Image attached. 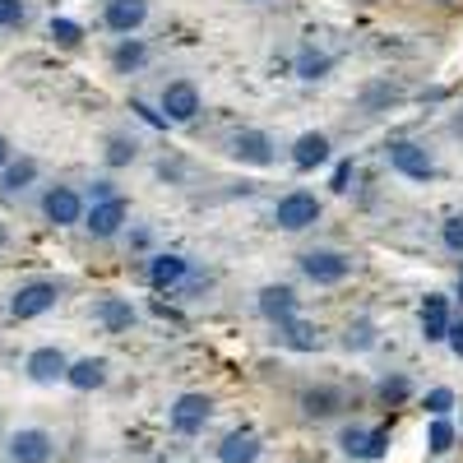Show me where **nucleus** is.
<instances>
[{
	"instance_id": "nucleus-15",
	"label": "nucleus",
	"mask_w": 463,
	"mask_h": 463,
	"mask_svg": "<svg viewBox=\"0 0 463 463\" xmlns=\"http://www.w3.org/2000/svg\"><path fill=\"white\" fill-rule=\"evenodd\" d=\"M292 163H297L301 172H311V167L329 163V139H325L320 130H306V135L292 144Z\"/></svg>"
},
{
	"instance_id": "nucleus-25",
	"label": "nucleus",
	"mask_w": 463,
	"mask_h": 463,
	"mask_svg": "<svg viewBox=\"0 0 463 463\" xmlns=\"http://www.w3.org/2000/svg\"><path fill=\"white\" fill-rule=\"evenodd\" d=\"M107 163H111V167H126V163H135V139H126V135H111V139H107Z\"/></svg>"
},
{
	"instance_id": "nucleus-32",
	"label": "nucleus",
	"mask_w": 463,
	"mask_h": 463,
	"mask_svg": "<svg viewBox=\"0 0 463 463\" xmlns=\"http://www.w3.org/2000/svg\"><path fill=\"white\" fill-rule=\"evenodd\" d=\"M440 237H445V246H449V250H458V255H463V213H458V218H449V222L440 227Z\"/></svg>"
},
{
	"instance_id": "nucleus-31",
	"label": "nucleus",
	"mask_w": 463,
	"mask_h": 463,
	"mask_svg": "<svg viewBox=\"0 0 463 463\" xmlns=\"http://www.w3.org/2000/svg\"><path fill=\"white\" fill-rule=\"evenodd\" d=\"M24 24V0H0V28H19Z\"/></svg>"
},
{
	"instance_id": "nucleus-2",
	"label": "nucleus",
	"mask_w": 463,
	"mask_h": 463,
	"mask_svg": "<svg viewBox=\"0 0 463 463\" xmlns=\"http://www.w3.org/2000/svg\"><path fill=\"white\" fill-rule=\"evenodd\" d=\"M320 218V200L311 195V190H292V195H283L274 204V222L283 232H301V227H311Z\"/></svg>"
},
{
	"instance_id": "nucleus-30",
	"label": "nucleus",
	"mask_w": 463,
	"mask_h": 463,
	"mask_svg": "<svg viewBox=\"0 0 463 463\" xmlns=\"http://www.w3.org/2000/svg\"><path fill=\"white\" fill-rule=\"evenodd\" d=\"M297 70H301V80H320V74L329 70V56L325 52H301Z\"/></svg>"
},
{
	"instance_id": "nucleus-16",
	"label": "nucleus",
	"mask_w": 463,
	"mask_h": 463,
	"mask_svg": "<svg viewBox=\"0 0 463 463\" xmlns=\"http://www.w3.org/2000/svg\"><path fill=\"white\" fill-rule=\"evenodd\" d=\"M65 380L74 384V390H102V384H107V362L102 357H80V362H70L65 366Z\"/></svg>"
},
{
	"instance_id": "nucleus-18",
	"label": "nucleus",
	"mask_w": 463,
	"mask_h": 463,
	"mask_svg": "<svg viewBox=\"0 0 463 463\" xmlns=\"http://www.w3.org/2000/svg\"><path fill=\"white\" fill-rule=\"evenodd\" d=\"M98 325H102L107 334H126V329L135 325V306H130L126 297H107V301H98Z\"/></svg>"
},
{
	"instance_id": "nucleus-11",
	"label": "nucleus",
	"mask_w": 463,
	"mask_h": 463,
	"mask_svg": "<svg viewBox=\"0 0 463 463\" xmlns=\"http://www.w3.org/2000/svg\"><path fill=\"white\" fill-rule=\"evenodd\" d=\"M107 28L111 33H135L148 19V0H107Z\"/></svg>"
},
{
	"instance_id": "nucleus-8",
	"label": "nucleus",
	"mask_w": 463,
	"mask_h": 463,
	"mask_svg": "<svg viewBox=\"0 0 463 463\" xmlns=\"http://www.w3.org/2000/svg\"><path fill=\"white\" fill-rule=\"evenodd\" d=\"M130 218V204L121 200V195H111V200H98L93 209H89V232L93 237H116L121 232V222Z\"/></svg>"
},
{
	"instance_id": "nucleus-26",
	"label": "nucleus",
	"mask_w": 463,
	"mask_h": 463,
	"mask_svg": "<svg viewBox=\"0 0 463 463\" xmlns=\"http://www.w3.org/2000/svg\"><path fill=\"white\" fill-rule=\"evenodd\" d=\"M371 343H375V325L371 320H353V325H347L343 347H357V353H362V347H371Z\"/></svg>"
},
{
	"instance_id": "nucleus-37",
	"label": "nucleus",
	"mask_w": 463,
	"mask_h": 463,
	"mask_svg": "<svg viewBox=\"0 0 463 463\" xmlns=\"http://www.w3.org/2000/svg\"><path fill=\"white\" fill-rule=\"evenodd\" d=\"M440 5H445V0H440Z\"/></svg>"
},
{
	"instance_id": "nucleus-36",
	"label": "nucleus",
	"mask_w": 463,
	"mask_h": 463,
	"mask_svg": "<svg viewBox=\"0 0 463 463\" xmlns=\"http://www.w3.org/2000/svg\"><path fill=\"white\" fill-rule=\"evenodd\" d=\"M10 163V144H5V135H0V167Z\"/></svg>"
},
{
	"instance_id": "nucleus-33",
	"label": "nucleus",
	"mask_w": 463,
	"mask_h": 463,
	"mask_svg": "<svg viewBox=\"0 0 463 463\" xmlns=\"http://www.w3.org/2000/svg\"><path fill=\"white\" fill-rule=\"evenodd\" d=\"M449 408H454V394H449V390H431V394H427V412H431V417H445Z\"/></svg>"
},
{
	"instance_id": "nucleus-20",
	"label": "nucleus",
	"mask_w": 463,
	"mask_h": 463,
	"mask_svg": "<svg viewBox=\"0 0 463 463\" xmlns=\"http://www.w3.org/2000/svg\"><path fill=\"white\" fill-rule=\"evenodd\" d=\"M185 269H190V264H185L181 255H158V260L148 264V283L158 288V292H172V288L185 279Z\"/></svg>"
},
{
	"instance_id": "nucleus-34",
	"label": "nucleus",
	"mask_w": 463,
	"mask_h": 463,
	"mask_svg": "<svg viewBox=\"0 0 463 463\" xmlns=\"http://www.w3.org/2000/svg\"><path fill=\"white\" fill-rule=\"evenodd\" d=\"M445 338H449V347H454V357L463 362V320H458V325H449V334H445Z\"/></svg>"
},
{
	"instance_id": "nucleus-14",
	"label": "nucleus",
	"mask_w": 463,
	"mask_h": 463,
	"mask_svg": "<svg viewBox=\"0 0 463 463\" xmlns=\"http://www.w3.org/2000/svg\"><path fill=\"white\" fill-rule=\"evenodd\" d=\"M390 431H362V427H347L343 431V454L347 458H380Z\"/></svg>"
},
{
	"instance_id": "nucleus-19",
	"label": "nucleus",
	"mask_w": 463,
	"mask_h": 463,
	"mask_svg": "<svg viewBox=\"0 0 463 463\" xmlns=\"http://www.w3.org/2000/svg\"><path fill=\"white\" fill-rule=\"evenodd\" d=\"M421 334H427V343H440L449 334V311H445L440 292H431L427 301H421Z\"/></svg>"
},
{
	"instance_id": "nucleus-5",
	"label": "nucleus",
	"mask_w": 463,
	"mask_h": 463,
	"mask_svg": "<svg viewBox=\"0 0 463 463\" xmlns=\"http://www.w3.org/2000/svg\"><path fill=\"white\" fill-rule=\"evenodd\" d=\"M390 163H394L403 176H412V181H431V176H436L431 153H427V148H417L412 139H399V144H390Z\"/></svg>"
},
{
	"instance_id": "nucleus-21",
	"label": "nucleus",
	"mask_w": 463,
	"mask_h": 463,
	"mask_svg": "<svg viewBox=\"0 0 463 463\" xmlns=\"http://www.w3.org/2000/svg\"><path fill=\"white\" fill-rule=\"evenodd\" d=\"M279 334H283V343L288 347H297V353H316V347H320V329L311 325V320H283L279 325Z\"/></svg>"
},
{
	"instance_id": "nucleus-9",
	"label": "nucleus",
	"mask_w": 463,
	"mask_h": 463,
	"mask_svg": "<svg viewBox=\"0 0 463 463\" xmlns=\"http://www.w3.org/2000/svg\"><path fill=\"white\" fill-rule=\"evenodd\" d=\"M47 458H52V436L47 431L28 427V431L10 436V463H47Z\"/></svg>"
},
{
	"instance_id": "nucleus-1",
	"label": "nucleus",
	"mask_w": 463,
	"mask_h": 463,
	"mask_svg": "<svg viewBox=\"0 0 463 463\" xmlns=\"http://www.w3.org/2000/svg\"><path fill=\"white\" fill-rule=\"evenodd\" d=\"M301 274L311 283H320V288H334V283H343L347 274H353V260H347L343 250H306Z\"/></svg>"
},
{
	"instance_id": "nucleus-4",
	"label": "nucleus",
	"mask_w": 463,
	"mask_h": 463,
	"mask_svg": "<svg viewBox=\"0 0 463 463\" xmlns=\"http://www.w3.org/2000/svg\"><path fill=\"white\" fill-rule=\"evenodd\" d=\"M209 412H213V403H209L204 394H181V399L172 403V431H176V436H200L204 421H209Z\"/></svg>"
},
{
	"instance_id": "nucleus-23",
	"label": "nucleus",
	"mask_w": 463,
	"mask_h": 463,
	"mask_svg": "<svg viewBox=\"0 0 463 463\" xmlns=\"http://www.w3.org/2000/svg\"><path fill=\"white\" fill-rule=\"evenodd\" d=\"M0 176H5V190H24V185H33V176H37V163H33V158L5 163V167H0Z\"/></svg>"
},
{
	"instance_id": "nucleus-28",
	"label": "nucleus",
	"mask_w": 463,
	"mask_h": 463,
	"mask_svg": "<svg viewBox=\"0 0 463 463\" xmlns=\"http://www.w3.org/2000/svg\"><path fill=\"white\" fill-rule=\"evenodd\" d=\"M144 56H148V52H144V43H121L111 61H116V70H139V65H144Z\"/></svg>"
},
{
	"instance_id": "nucleus-22",
	"label": "nucleus",
	"mask_w": 463,
	"mask_h": 463,
	"mask_svg": "<svg viewBox=\"0 0 463 463\" xmlns=\"http://www.w3.org/2000/svg\"><path fill=\"white\" fill-rule=\"evenodd\" d=\"M301 408H306V417H334L343 408V394L329 390V384H316V390L301 394Z\"/></svg>"
},
{
	"instance_id": "nucleus-6",
	"label": "nucleus",
	"mask_w": 463,
	"mask_h": 463,
	"mask_svg": "<svg viewBox=\"0 0 463 463\" xmlns=\"http://www.w3.org/2000/svg\"><path fill=\"white\" fill-rule=\"evenodd\" d=\"M163 111H167V121H195L200 89L190 84V80H172V84L163 89Z\"/></svg>"
},
{
	"instance_id": "nucleus-27",
	"label": "nucleus",
	"mask_w": 463,
	"mask_h": 463,
	"mask_svg": "<svg viewBox=\"0 0 463 463\" xmlns=\"http://www.w3.org/2000/svg\"><path fill=\"white\" fill-rule=\"evenodd\" d=\"M52 37H56L61 47H80L84 43V28L74 24V19H52Z\"/></svg>"
},
{
	"instance_id": "nucleus-12",
	"label": "nucleus",
	"mask_w": 463,
	"mask_h": 463,
	"mask_svg": "<svg viewBox=\"0 0 463 463\" xmlns=\"http://www.w3.org/2000/svg\"><path fill=\"white\" fill-rule=\"evenodd\" d=\"M65 353L61 347H37V353L28 357V380H37V384H56V380H65Z\"/></svg>"
},
{
	"instance_id": "nucleus-29",
	"label": "nucleus",
	"mask_w": 463,
	"mask_h": 463,
	"mask_svg": "<svg viewBox=\"0 0 463 463\" xmlns=\"http://www.w3.org/2000/svg\"><path fill=\"white\" fill-rule=\"evenodd\" d=\"M380 399L390 403V408H399V403L408 399V380H403V375H384V380H380Z\"/></svg>"
},
{
	"instance_id": "nucleus-7",
	"label": "nucleus",
	"mask_w": 463,
	"mask_h": 463,
	"mask_svg": "<svg viewBox=\"0 0 463 463\" xmlns=\"http://www.w3.org/2000/svg\"><path fill=\"white\" fill-rule=\"evenodd\" d=\"M232 158L250 163V167H269L274 163V139H269L264 130H241L237 139H232Z\"/></svg>"
},
{
	"instance_id": "nucleus-17",
	"label": "nucleus",
	"mask_w": 463,
	"mask_h": 463,
	"mask_svg": "<svg viewBox=\"0 0 463 463\" xmlns=\"http://www.w3.org/2000/svg\"><path fill=\"white\" fill-rule=\"evenodd\" d=\"M260 458V436L255 431H232L218 445V463H255Z\"/></svg>"
},
{
	"instance_id": "nucleus-24",
	"label": "nucleus",
	"mask_w": 463,
	"mask_h": 463,
	"mask_svg": "<svg viewBox=\"0 0 463 463\" xmlns=\"http://www.w3.org/2000/svg\"><path fill=\"white\" fill-rule=\"evenodd\" d=\"M427 449H431V454H449V449H454V427H449L445 417H436V421H431V436H427Z\"/></svg>"
},
{
	"instance_id": "nucleus-3",
	"label": "nucleus",
	"mask_w": 463,
	"mask_h": 463,
	"mask_svg": "<svg viewBox=\"0 0 463 463\" xmlns=\"http://www.w3.org/2000/svg\"><path fill=\"white\" fill-rule=\"evenodd\" d=\"M56 283H24L19 292H14V301H10V316L14 320H37L43 311H52L56 306Z\"/></svg>"
},
{
	"instance_id": "nucleus-10",
	"label": "nucleus",
	"mask_w": 463,
	"mask_h": 463,
	"mask_svg": "<svg viewBox=\"0 0 463 463\" xmlns=\"http://www.w3.org/2000/svg\"><path fill=\"white\" fill-rule=\"evenodd\" d=\"M43 213L56 222V227H70V222H80L84 218V200L74 195L70 185H56V190H47V200H43Z\"/></svg>"
},
{
	"instance_id": "nucleus-35",
	"label": "nucleus",
	"mask_w": 463,
	"mask_h": 463,
	"mask_svg": "<svg viewBox=\"0 0 463 463\" xmlns=\"http://www.w3.org/2000/svg\"><path fill=\"white\" fill-rule=\"evenodd\" d=\"M347 181H353V167H347V163H343V167L334 172V190H347Z\"/></svg>"
},
{
	"instance_id": "nucleus-13",
	"label": "nucleus",
	"mask_w": 463,
	"mask_h": 463,
	"mask_svg": "<svg viewBox=\"0 0 463 463\" xmlns=\"http://www.w3.org/2000/svg\"><path fill=\"white\" fill-rule=\"evenodd\" d=\"M260 316H264V320H274V325L292 320V316H297V292L283 288V283L264 288V292H260Z\"/></svg>"
}]
</instances>
